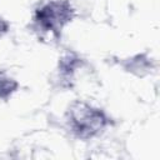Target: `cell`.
Segmentation results:
<instances>
[{"instance_id":"obj_1","label":"cell","mask_w":160,"mask_h":160,"mask_svg":"<svg viewBox=\"0 0 160 160\" xmlns=\"http://www.w3.org/2000/svg\"><path fill=\"white\" fill-rule=\"evenodd\" d=\"M64 122L72 138L89 141L104 135L114 125V119L101 106L84 99H76L68 105Z\"/></svg>"},{"instance_id":"obj_2","label":"cell","mask_w":160,"mask_h":160,"mask_svg":"<svg viewBox=\"0 0 160 160\" xmlns=\"http://www.w3.org/2000/svg\"><path fill=\"white\" fill-rule=\"evenodd\" d=\"M75 18L70 0H42L32 10L30 28L40 40L58 41Z\"/></svg>"},{"instance_id":"obj_3","label":"cell","mask_w":160,"mask_h":160,"mask_svg":"<svg viewBox=\"0 0 160 160\" xmlns=\"http://www.w3.org/2000/svg\"><path fill=\"white\" fill-rule=\"evenodd\" d=\"M94 69L91 64L79 52L66 50L58 60L55 81L62 90H75L88 79H91Z\"/></svg>"},{"instance_id":"obj_4","label":"cell","mask_w":160,"mask_h":160,"mask_svg":"<svg viewBox=\"0 0 160 160\" xmlns=\"http://www.w3.org/2000/svg\"><path fill=\"white\" fill-rule=\"evenodd\" d=\"M121 69L136 78H145L151 75L156 69L155 59L148 52H139L131 56L124 58L119 61Z\"/></svg>"},{"instance_id":"obj_5","label":"cell","mask_w":160,"mask_h":160,"mask_svg":"<svg viewBox=\"0 0 160 160\" xmlns=\"http://www.w3.org/2000/svg\"><path fill=\"white\" fill-rule=\"evenodd\" d=\"M20 88L19 81L8 71L0 69V101H8L18 92Z\"/></svg>"},{"instance_id":"obj_6","label":"cell","mask_w":160,"mask_h":160,"mask_svg":"<svg viewBox=\"0 0 160 160\" xmlns=\"http://www.w3.org/2000/svg\"><path fill=\"white\" fill-rule=\"evenodd\" d=\"M10 28H11V25H10L9 20L2 14H0V39H2L5 35H8V32L10 31Z\"/></svg>"}]
</instances>
